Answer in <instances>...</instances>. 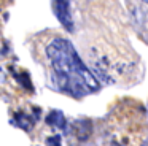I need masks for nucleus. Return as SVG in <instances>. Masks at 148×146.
Returning <instances> with one entry per match:
<instances>
[{"instance_id":"f257e3e1","label":"nucleus","mask_w":148,"mask_h":146,"mask_svg":"<svg viewBox=\"0 0 148 146\" xmlns=\"http://www.w3.org/2000/svg\"><path fill=\"white\" fill-rule=\"evenodd\" d=\"M46 56L54 73L56 86L75 98H81L100 89V83L78 56L73 44L65 38H53L46 46Z\"/></svg>"},{"instance_id":"f03ea898","label":"nucleus","mask_w":148,"mask_h":146,"mask_svg":"<svg viewBox=\"0 0 148 146\" xmlns=\"http://www.w3.org/2000/svg\"><path fill=\"white\" fill-rule=\"evenodd\" d=\"M53 11L61 25L67 32H73V18L70 11V0H53Z\"/></svg>"},{"instance_id":"7ed1b4c3","label":"nucleus","mask_w":148,"mask_h":146,"mask_svg":"<svg viewBox=\"0 0 148 146\" xmlns=\"http://www.w3.org/2000/svg\"><path fill=\"white\" fill-rule=\"evenodd\" d=\"M46 124H49V126H53V127L64 129L65 127V117H64V114H62L61 111L54 110V111H51V113L48 114V117H46Z\"/></svg>"},{"instance_id":"20e7f679","label":"nucleus","mask_w":148,"mask_h":146,"mask_svg":"<svg viewBox=\"0 0 148 146\" xmlns=\"http://www.w3.org/2000/svg\"><path fill=\"white\" fill-rule=\"evenodd\" d=\"M37 117H30L29 114H24V113H16V116H14V124L16 126H19L21 129L24 130H30L34 126V122H35Z\"/></svg>"},{"instance_id":"39448f33","label":"nucleus","mask_w":148,"mask_h":146,"mask_svg":"<svg viewBox=\"0 0 148 146\" xmlns=\"http://www.w3.org/2000/svg\"><path fill=\"white\" fill-rule=\"evenodd\" d=\"M46 145L48 146H61V136L59 135H53L46 138Z\"/></svg>"},{"instance_id":"423d86ee","label":"nucleus","mask_w":148,"mask_h":146,"mask_svg":"<svg viewBox=\"0 0 148 146\" xmlns=\"http://www.w3.org/2000/svg\"><path fill=\"white\" fill-rule=\"evenodd\" d=\"M113 146H121V145H118V143H113Z\"/></svg>"},{"instance_id":"0eeeda50","label":"nucleus","mask_w":148,"mask_h":146,"mask_svg":"<svg viewBox=\"0 0 148 146\" xmlns=\"http://www.w3.org/2000/svg\"><path fill=\"white\" fill-rule=\"evenodd\" d=\"M145 2H147V3H148V0H145Z\"/></svg>"}]
</instances>
